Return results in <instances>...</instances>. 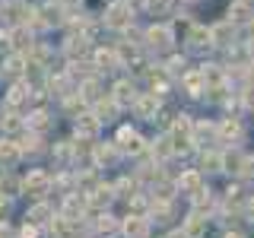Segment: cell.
<instances>
[{
	"label": "cell",
	"mask_w": 254,
	"mask_h": 238,
	"mask_svg": "<svg viewBox=\"0 0 254 238\" xmlns=\"http://www.w3.org/2000/svg\"><path fill=\"white\" fill-rule=\"evenodd\" d=\"M133 6L127 3V0H115V3H108V10H105V26L108 29H115V32H127L133 26Z\"/></svg>",
	"instance_id": "6da1fadb"
},
{
	"label": "cell",
	"mask_w": 254,
	"mask_h": 238,
	"mask_svg": "<svg viewBox=\"0 0 254 238\" xmlns=\"http://www.w3.org/2000/svg\"><path fill=\"white\" fill-rule=\"evenodd\" d=\"M143 42L149 48H156V51H165V48H172V42H175V32H172V26L159 22V26H149L143 32Z\"/></svg>",
	"instance_id": "7a4b0ae2"
},
{
	"label": "cell",
	"mask_w": 254,
	"mask_h": 238,
	"mask_svg": "<svg viewBox=\"0 0 254 238\" xmlns=\"http://www.w3.org/2000/svg\"><path fill=\"white\" fill-rule=\"evenodd\" d=\"M48 187H51V178H48L42 169L29 172V175H26V181H22V190H26L29 197H35V200H42V197L48 194Z\"/></svg>",
	"instance_id": "3957f363"
},
{
	"label": "cell",
	"mask_w": 254,
	"mask_h": 238,
	"mask_svg": "<svg viewBox=\"0 0 254 238\" xmlns=\"http://www.w3.org/2000/svg\"><path fill=\"white\" fill-rule=\"evenodd\" d=\"M92 67L99 70V73L102 70L108 73V70H118V67H124V63L118 58V48H95L92 51Z\"/></svg>",
	"instance_id": "277c9868"
},
{
	"label": "cell",
	"mask_w": 254,
	"mask_h": 238,
	"mask_svg": "<svg viewBox=\"0 0 254 238\" xmlns=\"http://www.w3.org/2000/svg\"><path fill=\"white\" fill-rule=\"evenodd\" d=\"M86 51H89V35H86V32H73V35L67 38V45H64V54H67L70 60H83Z\"/></svg>",
	"instance_id": "5b68a950"
},
{
	"label": "cell",
	"mask_w": 254,
	"mask_h": 238,
	"mask_svg": "<svg viewBox=\"0 0 254 238\" xmlns=\"http://www.w3.org/2000/svg\"><path fill=\"white\" fill-rule=\"evenodd\" d=\"M118 149H121V153H130V156L143 153V140H140V133H137V130H130V127H121V130H118Z\"/></svg>",
	"instance_id": "8992f818"
},
{
	"label": "cell",
	"mask_w": 254,
	"mask_h": 238,
	"mask_svg": "<svg viewBox=\"0 0 254 238\" xmlns=\"http://www.w3.org/2000/svg\"><path fill=\"white\" fill-rule=\"evenodd\" d=\"M111 99L118 102L121 108H127V105H137V86L130 83V79H121V83H115V92H111Z\"/></svg>",
	"instance_id": "52a82bcc"
},
{
	"label": "cell",
	"mask_w": 254,
	"mask_h": 238,
	"mask_svg": "<svg viewBox=\"0 0 254 238\" xmlns=\"http://www.w3.org/2000/svg\"><path fill=\"white\" fill-rule=\"evenodd\" d=\"M26 67H29V60H26V54H22V51H13L10 58L3 60V73H6V76H13V79L26 73Z\"/></svg>",
	"instance_id": "ba28073f"
},
{
	"label": "cell",
	"mask_w": 254,
	"mask_h": 238,
	"mask_svg": "<svg viewBox=\"0 0 254 238\" xmlns=\"http://www.w3.org/2000/svg\"><path fill=\"white\" fill-rule=\"evenodd\" d=\"M29 95H32V86L29 83H13L10 92H6V105L19 108V105H26V102H29Z\"/></svg>",
	"instance_id": "9c48e42d"
},
{
	"label": "cell",
	"mask_w": 254,
	"mask_h": 238,
	"mask_svg": "<svg viewBox=\"0 0 254 238\" xmlns=\"http://www.w3.org/2000/svg\"><path fill=\"white\" fill-rule=\"evenodd\" d=\"M19 156H22V146L16 140H0V162H3L6 169L19 162Z\"/></svg>",
	"instance_id": "30bf717a"
},
{
	"label": "cell",
	"mask_w": 254,
	"mask_h": 238,
	"mask_svg": "<svg viewBox=\"0 0 254 238\" xmlns=\"http://www.w3.org/2000/svg\"><path fill=\"white\" fill-rule=\"evenodd\" d=\"M121 229H124L127 238H146L149 235V226H146V219H143V216H127Z\"/></svg>",
	"instance_id": "8fae6325"
},
{
	"label": "cell",
	"mask_w": 254,
	"mask_h": 238,
	"mask_svg": "<svg viewBox=\"0 0 254 238\" xmlns=\"http://www.w3.org/2000/svg\"><path fill=\"white\" fill-rule=\"evenodd\" d=\"M118 108H121V105H118L111 95H102V99L95 102V111H92V115L99 118L102 124H105V121H111V118H115V111H118Z\"/></svg>",
	"instance_id": "7c38bea8"
},
{
	"label": "cell",
	"mask_w": 254,
	"mask_h": 238,
	"mask_svg": "<svg viewBox=\"0 0 254 238\" xmlns=\"http://www.w3.org/2000/svg\"><path fill=\"white\" fill-rule=\"evenodd\" d=\"M188 42H190V48H210L213 45V32L210 29H203V26H190V32H188Z\"/></svg>",
	"instance_id": "4fadbf2b"
},
{
	"label": "cell",
	"mask_w": 254,
	"mask_h": 238,
	"mask_svg": "<svg viewBox=\"0 0 254 238\" xmlns=\"http://www.w3.org/2000/svg\"><path fill=\"white\" fill-rule=\"evenodd\" d=\"M181 83H185L188 95H200V92H206V79H203V70H194V73H185V76H181Z\"/></svg>",
	"instance_id": "5bb4252c"
},
{
	"label": "cell",
	"mask_w": 254,
	"mask_h": 238,
	"mask_svg": "<svg viewBox=\"0 0 254 238\" xmlns=\"http://www.w3.org/2000/svg\"><path fill=\"white\" fill-rule=\"evenodd\" d=\"M99 118H95V115H79V121H76V137H86V140H89V137H95V133H99Z\"/></svg>",
	"instance_id": "9a60e30c"
},
{
	"label": "cell",
	"mask_w": 254,
	"mask_h": 238,
	"mask_svg": "<svg viewBox=\"0 0 254 238\" xmlns=\"http://www.w3.org/2000/svg\"><path fill=\"white\" fill-rule=\"evenodd\" d=\"M29 130H35V133H45L48 127H51V115H48L45 108H35V111H29Z\"/></svg>",
	"instance_id": "2e32d148"
},
{
	"label": "cell",
	"mask_w": 254,
	"mask_h": 238,
	"mask_svg": "<svg viewBox=\"0 0 254 238\" xmlns=\"http://www.w3.org/2000/svg\"><path fill=\"white\" fill-rule=\"evenodd\" d=\"M133 108H137V115H140V118H153V115H156V108H159V95H156V92L140 95Z\"/></svg>",
	"instance_id": "e0dca14e"
},
{
	"label": "cell",
	"mask_w": 254,
	"mask_h": 238,
	"mask_svg": "<svg viewBox=\"0 0 254 238\" xmlns=\"http://www.w3.org/2000/svg\"><path fill=\"white\" fill-rule=\"evenodd\" d=\"M178 190H181V194H190V197L200 194V175H197V172H185L178 178Z\"/></svg>",
	"instance_id": "ac0fdd59"
},
{
	"label": "cell",
	"mask_w": 254,
	"mask_h": 238,
	"mask_svg": "<svg viewBox=\"0 0 254 238\" xmlns=\"http://www.w3.org/2000/svg\"><path fill=\"white\" fill-rule=\"evenodd\" d=\"M79 194H83V190H79ZM79 194H70L67 197V203H64V216H70V219H79V213L86 210V197H79Z\"/></svg>",
	"instance_id": "d6986e66"
},
{
	"label": "cell",
	"mask_w": 254,
	"mask_h": 238,
	"mask_svg": "<svg viewBox=\"0 0 254 238\" xmlns=\"http://www.w3.org/2000/svg\"><path fill=\"white\" fill-rule=\"evenodd\" d=\"M111 197H115V187H108V184H99V187L92 190L89 203L95 206V210H102V206H108V203H111Z\"/></svg>",
	"instance_id": "ffe728a7"
},
{
	"label": "cell",
	"mask_w": 254,
	"mask_h": 238,
	"mask_svg": "<svg viewBox=\"0 0 254 238\" xmlns=\"http://www.w3.org/2000/svg\"><path fill=\"white\" fill-rule=\"evenodd\" d=\"M0 127H3V133H19L22 127H29V124L22 121V118L16 115V111H10V115H3V118H0Z\"/></svg>",
	"instance_id": "44dd1931"
},
{
	"label": "cell",
	"mask_w": 254,
	"mask_h": 238,
	"mask_svg": "<svg viewBox=\"0 0 254 238\" xmlns=\"http://www.w3.org/2000/svg\"><path fill=\"white\" fill-rule=\"evenodd\" d=\"M118 58H121V63H137L140 60V48L124 42V45H118Z\"/></svg>",
	"instance_id": "7402d4cb"
},
{
	"label": "cell",
	"mask_w": 254,
	"mask_h": 238,
	"mask_svg": "<svg viewBox=\"0 0 254 238\" xmlns=\"http://www.w3.org/2000/svg\"><path fill=\"white\" fill-rule=\"evenodd\" d=\"M203 229H206V219L200 216V213H190V216H188V222H185V232H188L190 238H197V235L203 232Z\"/></svg>",
	"instance_id": "603a6c76"
},
{
	"label": "cell",
	"mask_w": 254,
	"mask_h": 238,
	"mask_svg": "<svg viewBox=\"0 0 254 238\" xmlns=\"http://www.w3.org/2000/svg\"><path fill=\"white\" fill-rule=\"evenodd\" d=\"M248 16H251L248 0H235V3L229 6V19H232V22H242V19H248Z\"/></svg>",
	"instance_id": "cb8c5ba5"
},
{
	"label": "cell",
	"mask_w": 254,
	"mask_h": 238,
	"mask_svg": "<svg viewBox=\"0 0 254 238\" xmlns=\"http://www.w3.org/2000/svg\"><path fill=\"white\" fill-rule=\"evenodd\" d=\"M210 32H213V45H229V35H235L232 19L222 22V26H216V29H210Z\"/></svg>",
	"instance_id": "d4e9b609"
},
{
	"label": "cell",
	"mask_w": 254,
	"mask_h": 238,
	"mask_svg": "<svg viewBox=\"0 0 254 238\" xmlns=\"http://www.w3.org/2000/svg\"><path fill=\"white\" fill-rule=\"evenodd\" d=\"M19 181L13 178V175H3V178H0V197H16L19 194Z\"/></svg>",
	"instance_id": "484cf974"
},
{
	"label": "cell",
	"mask_w": 254,
	"mask_h": 238,
	"mask_svg": "<svg viewBox=\"0 0 254 238\" xmlns=\"http://www.w3.org/2000/svg\"><path fill=\"white\" fill-rule=\"evenodd\" d=\"M115 156H118V149H115V146H95V149H92V159H95L99 165L115 162Z\"/></svg>",
	"instance_id": "4316f807"
},
{
	"label": "cell",
	"mask_w": 254,
	"mask_h": 238,
	"mask_svg": "<svg viewBox=\"0 0 254 238\" xmlns=\"http://www.w3.org/2000/svg\"><path fill=\"white\" fill-rule=\"evenodd\" d=\"M203 169L206 172H222V165H226V156H219V153H203Z\"/></svg>",
	"instance_id": "83f0119b"
},
{
	"label": "cell",
	"mask_w": 254,
	"mask_h": 238,
	"mask_svg": "<svg viewBox=\"0 0 254 238\" xmlns=\"http://www.w3.org/2000/svg\"><path fill=\"white\" fill-rule=\"evenodd\" d=\"M219 133H222V137H229V140H232V137H238V133H242V124H238V121H232V118H229V121H222Z\"/></svg>",
	"instance_id": "f1b7e54d"
},
{
	"label": "cell",
	"mask_w": 254,
	"mask_h": 238,
	"mask_svg": "<svg viewBox=\"0 0 254 238\" xmlns=\"http://www.w3.org/2000/svg\"><path fill=\"white\" fill-rule=\"evenodd\" d=\"M29 219H32V222H48V219H51V210H48L45 203H38V206H32Z\"/></svg>",
	"instance_id": "f546056e"
},
{
	"label": "cell",
	"mask_w": 254,
	"mask_h": 238,
	"mask_svg": "<svg viewBox=\"0 0 254 238\" xmlns=\"http://www.w3.org/2000/svg\"><path fill=\"white\" fill-rule=\"evenodd\" d=\"M115 194H118V197H133V181H130V178L118 181V184H115Z\"/></svg>",
	"instance_id": "4dcf8cb0"
},
{
	"label": "cell",
	"mask_w": 254,
	"mask_h": 238,
	"mask_svg": "<svg viewBox=\"0 0 254 238\" xmlns=\"http://www.w3.org/2000/svg\"><path fill=\"white\" fill-rule=\"evenodd\" d=\"M95 229H99V232H115V219H111V216H105V213H102V216L95 219Z\"/></svg>",
	"instance_id": "1f68e13d"
},
{
	"label": "cell",
	"mask_w": 254,
	"mask_h": 238,
	"mask_svg": "<svg viewBox=\"0 0 254 238\" xmlns=\"http://www.w3.org/2000/svg\"><path fill=\"white\" fill-rule=\"evenodd\" d=\"M169 73H172V76H178V73L185 76V60H181V58H172V60H169Z\"/></svg>",
	"instance_id": "d6a6232c"
},
{
	"label": "cell",
	"mask_w": 254,
	"mask_h": 238,
	"mask_svg": "<svg viewBox=\"0 0 254 238\" xmlns=\"http://www.w3.org/2000/svg\"><path fill=\"white\" fill-rule=\"evenodd\" d=\"M54 156H58V162H67L70 159V143H61V146L54 149Z\"/></svg>",
	"instance_id": "836d02e7"
},
{
	"label": "cell",
	"mask_w": 254,
	"mask_h": 238,
	"mask_svg": "<svg viewBox=\"0 0 254 238\" xmlns=\"http://www.w3.org/2000/svg\"><path fill=\"white\" fill-rule=\"evenodd\" d=\"M35 235H38L35 226H26V229H22V238H35Z\"/></svg>",
	"instance_id": "e575fe53"
},
{
	"label": "cell",
	"mask_w": 254,
	"mask_h": 238,
	"mask_svg": "<svg viewBox=\"0 0 254 238\" xmlns=\"http://www.w3.org/2000/svg\"><path fill=\"white\" fill-rule=\"evenodd\" d=\"M127 3H130L133 10H143V6H146V0H127Z\"/></svg>",
	"instance_id": "d590c367"
},
{
	"label": "cell",
	"mask_w": 254,
	"mask_h": 238,
	"mask_svg": "<svg viewBox=\"0 0 254 238\" xmlns=\"http://www.w3.org/2000/svg\"><path fill=\"white\" fill-rule=\"evenodd\" d=\"M248 216H254V200H251V203H248Z\"/></svg>",
	"instance_id": "8d00e7d4"
},
{
	"label": "cell",
	"mask_w": 254,
	"mask_h": 238,
	"mask_svg": "<svg viewBox=\"0 0 254 238\" xmlns=\"http://www.w3.org/2000/svg\"><path fill=\"white\" fill-rule=\"evenodd\" d=\"M226 238H242V235H238V232H232V235H226Z\"/></svg>",
	"instance_id": "74e56055"
},
{
	"label": "cell",
	"mask_w": 254,
	"mask_h": 238,
	"mask_svg": "<svg viewBox=\"0 0 254 238\" xmlns=\"http://www.w3.org/2000/svg\"><path fill=\"white\" fill-rule=\"evenodd\" d=\"M251 38H254V19H251Z\"/></svg>",
	"instance_id": "f35d334b"
}]
</instances>
